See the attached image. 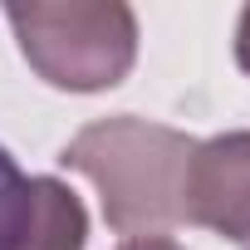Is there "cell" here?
<instances>
[{
	"label": "cell",
	"instance_id": "cell-1",
	"mask_svg": "<svg viewBox=\"0 0 250 250\" xmlns=\"http://www.w3.org/2000/svg\"><path fill=\"white\" fill-rule=\"evenodd\" d=\"M196 157V138L147 123L133 113H118L103 123H88L69 138L59 162L98 187L103 221L128 235H162L187 221V172Z\"/></svg>",
	"mask_w": 250,
	"mask_h": 250
},
{
	"label": "cell",
	"instance_id": "cell-2",
	"mask_svg": "<svg viewBox=\"0 0 250 250\" xmlns=\"http://www.w3.org/2000/svg\"><path fill=\"white\" fill-rule=\"evenodd\" d=\"M30 69L69 93H98L128 79L138 59V15L118 0L98 5H5Z\"/></svg>",
	"mask_w": 250,
	"mask_h": 250
},
{
	"label": "cell",
	"instance_id": "cell-3",
	"mask_svg": "<svg viewBox=\"0 0 250 250\" xmlns=\"http://www.w3.org/2000/svg\"><path fill=\"white\" fill-rule=\"evenodd\" d=\"M83 201L54 177H25L0 147V250H83Z\"/></svg>",
	"mask_w": 250,
	"mask_h": 250
},
{
	"label": "cell",
	"instance_id": "cell-4",
	"mask_svg": "<svg viewBox=\"0 0 250 250\" xmlns=\"http://www.w3.org/2000/svg\"><path fill=\"white\" fill-rule=\"evenodd\" d=\"M187 221L235 245L250 240V133H221L196 143L187 172Z\"/></svg>",
	"mask_w": 250,
	"mask_h": 250
},
{
	"label": "cell",
	"instance_id": "cell-5",
	"mask_svg": "<svg viewBox=\"0 0 250 250\" xmlns=\"http://www.w3.org/2000/svg\"><path fill=\"white\" fill-rule=\"evenodd\" d=\"M235 64L250 74V5L240 10V25H235Z\"/></svg>",
	"mask_w": 250,
	"mask_h": 250
},
{
	"label": "cell",
	"instance_id": "cell-6",
	"mask_svg": "<svg viewBox=\"0 0 250 250\" xmlns=\"http://www.w3.org/2000/svg\"><path fill=\"white\" fill-rule=\"evenodd\" d=\"M118 250H182V245L167 240V235H143V240H123Z\"/></svg>",
	"mask_w": 250,
	"mask_h": 250
},
{
	"label": "cell",
	"instance_id": "cell-7",
	"mask_svg": "<svg viewBox=\"0 0 250 250\" xmlns=\"http://www.w3.org/2000/svg\"><path fill=\"white\" fill-rule=\"evenodd\" d=\"M240 250H250V240H245V245H240Z\"/></svg>",
	"mask_w": 250,
	"mask_h": 250
}]
</instances>
